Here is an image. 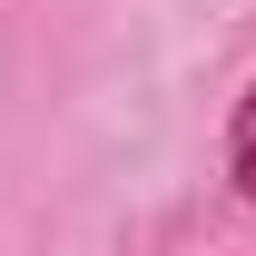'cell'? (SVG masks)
<instances>
[{
    "label": "cell",
    "instance_id": "obj_1",
    "mask_svg": "<svg viewBox=\"0 0 256 256\" xmlns=\"http://www.w3.org/2000/svg\"><path fill=\"white\" fill-rule=\"evenodd\" d=\"M236 178H246V197H256V98H246V118H236Z\"/></svg>",
    "mask_w": 256,
    "mask_h": 256
}]
</instances>
